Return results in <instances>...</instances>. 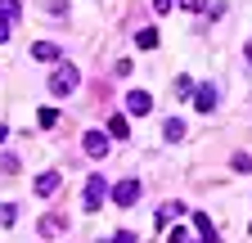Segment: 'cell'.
<instances>
[{"label":"cell","instance_id":"1","mask_svg":"<svg viewBox=\"0 0 252 243\" xmlns=\"http://www.w3.org/2000/svg\"><path fill=\"white\" fill-rule=\"evenodd\" d=\"M77 86H81V72L72 63H59L54 68V77H50V90H54V95H72Z\"/></svg>","mask_w":252,"mask_h":243},{"label":"cell","instance_id":"2","mask_svg":"<svg viewBox=\"0 0 252 243\" xmlns=\"http://www.w3.org/2000/svg\"><path fill=\"white\" fill-rule=\"evenodd\" d=\"M104 194H108V180H104V176H90V180H86V189H81V207L94 212V207L104 203Z\"/></svg>","mask_w":252,"mask_h":243},{"label":"cell","instance_id":"3","mask_svg":"<svg viewBox=\"0 0 252 243\" xmlns=\"http://www.w3.org/2000/svg\"><path fill=\"white\" fill-rule=\"evenodd\" d=\"M113 203L117 207H135L140 203V180H122V185H113Z\"/></svg>","mask_w":252,"mask_h":243},{"label":"cell","instance_id":"4","mask_svg":"<svg viewBox=\"0 0 252 243\" xmlns=\"http://www.w3.org/2000/svg\"><path fill=\"white\" fill-rule=\"evenodd\" d=\"M14 18H18V0H0V45L9 41V32H14L9 23H14Z\"/></svg>","mask_w":252,"mask_h":243},{"label":"cell","instance_id":"5","mask_svg":"<svg viewBox=\"0 0 252 243\" xmlns=\"http://www.w3.org/2000/svg\"><path fill=\"white\" fill-rule=\"evenodd\" d=\"M86 153L90 158H108V135L104 131H86Z\"/></svg>","mask_w":252,"mask_h":243},{"label":"cell","instance_id":"6","mask_svg":"<svg viewBox=\"0 0 252 243\" xmlns=\"http://www.w3.org/2000/svg\"><path fill=\"white\" fill-rule=\"evenodd\" d=\"M59 185H63V176H59V171H41V176H36V194H41V198L59 194Z\"/></svg>","mask_w":252,"mask_h":243},{"label":"cell","instance_id":"7","mask_svg":"<svg viewBox=\"0 0 252 243\" xmlns=\"http://www.w3.org/2000/svg\"><path fill=\"white\" fill-rule=\"evenodd\" d=\"M194 108H198V113H212V108H216V86H212V81L194 90Z\"/></svg>","mask_w":252,"mask_h":243},{"label":"cell","instance_id":"8","mask_svg":"<svg viewBox=\"0 0 252 243\" xmlns=\"http://www.w3.org/2000/svg\"><path fill=\"white\" fill-rule=\"evenodd\" d=\"M180 212H185V203H162V207L153 212V221H158V230H162V225H171V216H180Z\"/></svg>","mask_w":252,"mask_h":243},{"label":"cell","instance_id":"9","mask_svg":"<svg viewBox=\"0 0 252 243\" xmlns=\"http://www.w3.org/2000/svg\"><path fill=\"white\" fill-rule=\"evenodd\" d=\"M126 108H131V113L140 117V113H149V108H153V99L144 95V90H131V95H126Z\"/></svg>","mask_w":252,"mask_h":243},{"label":"cell","instance_id":"10","mask_svg":"<svg viewBox=\"0 0 252 243\" xmlns=\"http://www.w3.org/2000/svg\"><path fill=\"white\" fill-rule=\"evenodd\" d=\"M32 54H36L41 63H59V45H50V41H36V45H32Z\"/></svg>","mask_w":252,"mask_h":243},{"label":"cell","instance_id":"11","mask_svg":"<svg viewBox=\"0 0 252 243\" xmlns=\"http://www.w3.org/2000/svg\"><path fill=\"white\" fill-rule=\"evenodd\" d=\"M162 135H167L171 144H180V140H185V122H180V117H167V126H162Z\"/></svg>","mask_w":252,"mask_h":243},{"label":"cell","instance_id":"12","mask_svg":"<svg viewBox=\"0 0 252 243\" xmlns=\"http://www.w3.org/2000/svg\"><path fill=\"white\" fill-rule=\"evenodd\" d=\"M194 230H198V239H203V243H216V230H212V221H207V216H194Z\"/></svg>","mask_w":252,"mask_h":243},{"label":"cell","instance_id":"13","mask_svg":"<svg viewBox=\"0 0 252 243\" xmlns=\"http://www.w3.org/2000/svg\"><path fill=\"white\" fill-rule=\"evenodd\" d=\"M108 135H113V140H126V135H131V126H126V117H122V113L108 122Z\"/></svg>","mask_w":252,"mask_h":243},{"label":"cell","instance_id":"14","mask_svg":"<svg viewBox=\"0 0 252 243\" xmlns=\"http://www.w3.org/2000/svg\"><path fill=\"white\" fill-rule=\"evenodd\" d=\"M135 45H140V50H153V45H158V32H153V27H144V32H135Z\"/></svg>","mask_w":252,"mask_h":243},{"label":"cell","instance_id":"15","mask_svg":"<svg viewBox=\"0 0 252 243\" xmlns=\"http://www.w3.org/2000/svg\"><path fill=\"white\" fill-rule=\"evenodd\" d=\"M36 126H41V131L59 126V113H54V108H41V117H36Z\"/></svg>","mask_w":252,"mask_h":243},{"label":"cell","instance_id":"16","mask_svg":"<svg viewBox=\"0 0 252 243\" xmlns=\"http://www.w3.org/2000/svg\"><path fill=\"white\" fill-rule=\"evenodd\" d=\"M59 230H63L59 216H41V234H59Z\"/></svg>","mask_w":252,"mask_h":243},{"label":"cell","instance_id":"17","mask_svg":"<svg viewBox=\"0 0 252 243\" xmlns=\"http://www.w3.org/2000/svg\"><path fill=\"white\" fill-rule=\"evenodd\" d=\"M14 216H18V207H14V203L0 207V225H14Z\"/></svg>","mask_w":252,"mask_h":243},{"label":"cell","instance_id":"18","mask_svg":"<svg viewBox=\"0 0 252 243\" xmlns=\"http://www.w3.org/2000/svg\"><path fill=\"white\" fill-rule=\"evenodd\" d=\"M234 171H252V158L248 153H234Z\"/></svg>","mask_w":252,"mask_h":243},{"label":"cell","instance_id":"19","mask_svg":"<svg viewBox=\"0 0 252 243\" xmlns=\"http://www.w3.org/2000/svg\"><path fill=\"white\" fill-rule=\"evenodd\" d=\"M167 243H189V234H185V230H180V225H176V230H171V234H167Z\"/></svg>","mask_w":252,"mask_h":243},{"label":"cell","instance_id":"20","mask_svg":"<svg viewBox=\"0 0 252 243\" xmlns=\"http://www.w3.org/2000/svg\"><path fill=\"white\" fill-rule=\"evenodd\" d=\"M108 243H135V234H131V230H122V234H113Z\"/></svg>","mask_w":252,"mask_h":243},{"label":"cell","instance_id":"21","mask_svg":"<svg viewBox=\"0 0 252 243\" xmlns=\"http://www.w3.org/2000/svg\"><path fill=\"white\" fill-rule=\"evenodd\" d=\"M153 9H158V14H167V9H176V0H153Z\"/></svg>","mask_w":252,"mask_h":243},{"label":"cell","instance_id":"22","mask_svg":"<svg viewBox=\"0 0 252 243\" xmlns=\"http://www.w3.org/2000/svg\"><path fill=\"white\" fill-rule=\"evenodd\" d=\"M180 5H185V9H194V14H198V9H207V0H180Z\"/></svg>","mask_w":252,"mask_h":243},{"label":"cell","instance_id":"23","mask_svg":"<svg viewBox=\"0 0 252 243\" xmlns=\"http://www.w3.org/2000/svg\"><path fill=\"white\" fill-rule=\"evenodd\" d=\"M9 140V126H5V122H0V144H5Z\"/></svg>","mask_w":252,"mask_h":243},{"label":"cell","instance_id":"24","mask_svg":"<svg viewBox=\"0 0 252 243\" xmlns=\"http://www.w3.org/2000/svg\"><path fill=\"white\" fill-rule=\"evenodd\" d=\"M248 63H252V41H248Z\"/></svg>","mask_w":252,"mask_h":243}]
</instances>
